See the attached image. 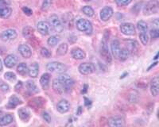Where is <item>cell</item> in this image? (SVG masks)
I'll use <instances>...</instances> for the list:
<instances>
[{"instance_id":"6da1fadb","label":"cell","mask_w":159,"mask_h":127,"mask_svg":"<svg viewBox=\"0 0 159 127\" xmlns=\"http://www.w3.org/2000/svg\"><path fill=\"white\" fill-rule=\"evenodd\" d=\"M76 28L83 33L91 34L92 32V25L91 22L85 18H80L76 22Z\"/></svg>"},{"instance_id":"7a4b0ae2","label":"cell","mask_w":159,"mask_h":127,"mask_svg":"<svg viewBox=\"0 0 159 127\" xmlns=\"http://www.w3.org/2000/svg\"><path fill=\"white\" fill-rule=\"evenodd\" d=\"M46 69H47L48 71L52 72L64 73L65 72L67 71L68 68L65 64L61 63V62L53 61V62H50V63L47 64V65H46Z\"/></svg>"},{"instance_id":"3957f363","label":"cell","mask_w":159,"mask_h":127,"mask_svg":"<svg viewBox=\"0 0 159 127\" xmlns=\"http://www.w3.org/2000/svg\"><path fill=\"white\" fill-rule=\"evenodd\" d=\"M159 3L157 0H151L147 2L143 8L144 15H151L158 12Z\"/></svg>"},{"instance_id":"277c9868","label":"cell","mask_w":159,"mask_h":127,"mask_svg":"<svg viewBox=\"0 0 159 127\" xmlns=\"http://www.w3.org/2000/svg\"><path fill=\"white\" fill-rule=\"evenodd\" d=\"M12 9L8 0H0V18H8L11 15Z\"/></svg>"},{"instance_id":"5b68a950","label":"cell","mask_w":159,"mask_h":127,"mask_svg":"<svg viewBox=\"0 0 159 127\" xmlns=\"http://www.w3.org/2000/svg\"><path fill=\"white\" fill-rule=\"evenodd\" d=\"M49 22H50L49 24L51 25V26L57 33H61L62 31L64 30L63 24H62V22H61V20L58 18L57 15H51L50 18H49Z\"/></svg>"},{"instance_id":"8992f818","label":"cell","mask_w":159,"mask_h":127,"mask_svg":"<svg viewBox=\"0 0 159 127\" xmlns=\"http://www.w3.org/2000/svg\"><path fill=\"white\" fill-rule=\"evenodd\" d=\"M58 79L63 84L64 87H65V92H69L71 91V88H72V86L74 85V80H72L70 76L65 74L61 75L58 77Z\"/></svg>"},{"instance_id":"52a82bcc","label":"cell","mask_w":159,"mask_h":127,"mask_svg":"<svg viewBox=\"0 0 159 127\" xmlns=\"http://www.w3.org/2000/svg\"><path fill=\"white\" fill-rule=\"evenodd\" d=\"M99 53H100L102 58H103L105 61L107 62V63H111V62L112 60L111 55V53L108 50L107 43H106L105 42H103V41L101 42V45H100Z\"/></svg>"},{"instance_id":"ba28073f","label":"cell","mask_w":159,"mask_h":127,"mask_svg":"<svg viewBox=\"0 0 159 127\" xmlns=\"http://www.w3.org/2000/svg\"><path fill=\"white\" fill-rule=\"evenodd\" d=\"M96 71V68H95L94 64L92 63H85L81 64L79 66V72L81 73L82 75H84V76H88V75H90L92 73H93Z\"/></svg>"},{"instance_id":"9c48e42d","label":"cell","mask_w":159,"mask_h":127,"mask_svg":"<svg viewBox=\"0 0 159 127\" xmlns=\"http://www.w3.org/2000/svg\"><path fill=\"white\" fill-rule=\"evenodd\" d=\"M18 36L17 31L14 29H8L1 33V38L3 42H11L15 40Z\"/></svg>"},{"instance_id":"30bf717a","label":"cell","mask_w":159,"mask_h":127,"mask_svg":"<svg viewBox=\"0 0 159 127\" xmlns=\"http://www.w3.org/2000/svg\"><path fill=\"white\" fill-rule=\"evenodd\" d=\"M120 31L127 36H133L135 34V27L132 23H123L120 25Z\"/></svg>"},{"instance_id":"8fae6325","label":"cell","mask_w":159,"mask_h":127,"mask_svg":"<svg viewBox=\"0 0 159 127\" xmlns=\"http://www.w3.org/2000/svg\"><path fill=\"white\" fill-rule=\"evenodd\" d=\"M37 28H38V31L39 33H41L43 36H46L49 34V29H50V24L45 21H41L37 25Z\"/></svg>"},{"instance_id":"7c38bea8","label":"cell","mask_w":159,"mask_h":127,"mask_svg":"<svg viewBox=\"0 0 159 127\" xmlns=\"http://www.w3.org/2000/svg\"><path fill=\"white\" fill-rule=\"evenodd\" d=\"M114 14V11L113 9L110 7H106L103 9L101 10L100 11V14H99V17H100V19L103 22H107L110 19Z\"/></svg>"},{"instance_id":"4fadbf2b","label":"cell","mask_w":159,"mask_h":127,"mask_svg":"<svg viewBox=\"0 0 159 127\" xmlns=\"http://www.w3.org/2000/svg\"><path fill=\"white\" fill-rule=\"evenodd\" d=\"M70 109V103L66 99H62L59 102L57 105V110L58 112L65 114L67 113Z\"/></svg>"},{"instance_id":"5bb4252c","label":"cell","mask_w":159,"mask_h":127,"mask_svg":"<svg viewBox=\"0 0 159 127\" xmlns=\"http://www.w3.org/2000/svg\"><path fill=\"white\" fill-rule=\"evenodd\" d=\"M71 54L72 57L76 60H83L86 57V53H84V51L78 47L73 48L71 51Z\"/></svg>"},{"instance_id":"9a60e30c","label":"cell","mask_w":159,"mask_h":127,"mask_svg":"<svg viewBox=\"0 0 159 127\" xmlns=\"http://www.w3.org/2000/svg\"><path fill=\"white\" fill-rule=\"evenodd\" d=\"M159 91V78L158 76H155L151 80L150 84V92L153 96H157Z\"/></svg>"},{"instance_id":"2e32d148","label":"cell","mask_w":159,"mask_h":127,"mask_svg":"<svg viewBox=\"0 0 159 127\" xmlns=\"http://www.w3.org/2000/svg\"><path fill=\"white\" fill-rule=\"evenodd\" d=\"M18 51H19L20 54L22 55L24 58H30V57L32 56V51H31V49L27 46V45H25V44L20 45L19 47H18Z\"/></svg>"},{"instance_id":"e0dca14e","label":"cell","mask_w":159,"mask_h":127,"mask_svg":"<svg viewBox=\"0 0 159 127\" xmlns=\"http://www.w3.org/2000/svg\"><path fill=\"white\" fill-rule=\"evenodd\" d=\"M45 103V100L43 98H42V97H37V98H34L31 100H30L29 106L33 107V108L37 109V108H41V107H43Z\"/></svg>"},{"instance_id":"ac0fdd59","label":"cell","mask_w":159,"mask_h":127,"mask_svg":"<svg viewBox=\"0 0 159 127\" xmlns=\"http://www.w3.org/2000/svg\"><path fill=\"white\" fill-rule=\"evenodd\" d=\"M52 89H53V91L56 93H57V94H63L64 92H65V87H64L63 84L60 81V80L58 78L53 80L52 84Z\"/></svg>"},{"instance_id":"d6986e66","label":"cell","mask_w":159,"mask_h":127,"mask_svg":"<svg viewBox=\"0 0 159 127\" xmlns=\"http://www.w3.org/2000/svg\"><path fill=\"white\" fill-rule=\"evenodd\" d=\"M17 61H18V58L15 55L10 54L7 56L5 59H4V64H5L6 67L11 68L15 67L16 65Z\"/></svg>"},{"instance_id":"ffe728a7","label":"cell","mask_w":159,"mask_h":127,"mask_svg":"<svg viewBox=\"0 0 159 127\" xmlns=\"http://www.w3.org/2000/svg\"><path fill=\"white\" fill-rule=\"evenodd\" d=\"M120 43L118 40H113L111 44V53L115 58H119V52H120Z\"/></svg>"},{"instance_id":"44dd1931","label":"cell","mask_w":159,"mask_h":127,"mask_svg":"<svg viewBox=\"0 0 159 127\" xmlns=\"http://www.w3.org/2000/svg\"><path fill=\"white\" fill-rule=\"evenodd\" d=\"M38 72H39V64L37 62L31 64L30 67L28 68V73L29 76L32 78H36L38 76Z\"/></svg>"},{"instance_id":"7402d4cb","label":"cell","mask_w":159,"mask_h":127,"mask_svg":"<svg viewBox=\"0 0 159 127\" xmlns=\"http://www.w3.org/2000/svg\"><path fill=\"white\" fill-rule=\"evenodd\" d=\"M123 119L120 117H112L108 119V125L111 127H119L123 125Z\"/></svg>"},{"instance_id":"603a6c76","label":"cell","mask_w":159,"mask_h":127,"mask_svg":"<svg viewBox=\"0 0 159 127\" xmlns=\"http://www.w3.org/2000/svg\"><path fill=\"white\" fill-rule=\"evenodd\" d=\"M49 80H50V75L49 73H44L40 79V84L44 90H47L49 88Z\"/></svg>"},{"instance_id":"cb8c5ba5","label":"cell","mask_w":159,"mask_h":127,"mask_svg":"<svg viewBox=\"0 0 159 127\" xmlns=\"http://www.w3.org/2000/svg\"><path fill=\"white\" fill-rule=\"evenodd\" d=\"M21 103H22V101L16 95H12L9 99V102H8V104L7 105V107L8 109H14L15 107H16L17 106Z\"/></svg>"},{"instance_id":"d4e9b609","label":"cell","mask_w":159,"mask_h":127,"mask_svg":"<svg viewBox=\"0 0 159 127\" xmlns=\"http://www.w3.org/2000/svg\"><path fill=\"white\" fill-rule=\"evenodd\" d=\"M18 116L22 120H23L25 122H27L30 118V112L27 108L22 107V108H20L19 111H18Z\"/></svg>"},{"instance_id":"484cf974","label":"cell","mask_w":159,"mask_h":127,"mask_svg":"<svg viewBox=\"0 0 159 127\" xmlns=\"http://www.w3.org/2000/svg\"><path fill=\"white\" fill-rule=\"evenodd\" d=\"M127 48L128 49V50L130 51V53H136L138 50V48H139V43H138L136 41H132V40H128L127 41Z\"/></svg>"},{"instance_id":"4316f807","label":"cell","mask_w":159,"mask_h":127,"mask_svg":"<svg viewBox=\"0 0 159 127\" xmlns=\"http://www.w3.org/2000/svg\"><path fill=\"white\" fill-rule=\"evenodd\" d=\"M130 54V51L128 50V49L127 47L122 48V49H120V52H119V59L121 61H125V60H127L128 59Z\"/></svg>"},{"instance_id":"83f0119b","label":"cell","mask_w":159,"mask_h":127,"mask_svg":"<svg viewBox=\"0 0 159 127\" xmlns=\"http://www.w3.org/2000/svg\"><path fill=\"white\" fill-rule=\"evenodd\" d=\"M13 119H14V118H13L11 114H6L3 117L0 118V126L9 125V124H11L13 122Z\"/></svg>"},{"instance_id":"f1b7e54d","label":"cell","mask_w":159,"mask_h":127,"mask_svg":"<svg viewBox=\"0 0 159 127\" xmlns=\"http://www.w3.org/2000/svg\"><path fill=\"white\" fill-rule=\"evenodd\" d=\"M68 45L66 43H62L58 46L57 49V56H64L67 53L68 51Z\"/></svg>"},{"instance_id":"f546056e","label":"cell","mask_w":159,"mask_h":127,"mask_svg":"<svg viewBox=\"0 0 159 127\" xmlns=\"http://www.w3.org/2000/svg\"><path fill=\"white\" fill-rule=\"evenodd\" d=\"M17 72L21 76H25L28 72V67L25 63H20L17 67Z\"/></svg>"},{"instance_id":"4dcf8cb0","label":"cell","mask_w":159,"mask_h":127,"mask_svg":"<svg viewBox=\"0 0 159 127\" xmlns=\"http://www.w3.org/2000/svg\"><path fill=\"white\" fill-rule=\"evenodd\" d=\"M60 41H61V37L59 36H57V35H54V36H51L48 39L47 43L49 46L53 47V46H55L56 45H57L59 43Z\"/></svg>"},{"instance_id":"1f68e13d","label":"cell","mask_w":159,"mask_h":127,"mask_svg":"<svg viewBox=\"0 0 159 127\" xmlns=\"http://www.w3.org/2000/svg\"><path fill=\"white\" fill-rule=\"evenodd\" d=\"M137 28L140 31V33H147L148 30V25H147V22L143 20L138 22Z\"/></svg>"},{"instance_id":"d6a6232c","label":"cell","mask_w":159,"mask_h":127,"mask_svg":"<svg viewBox=\"0 0 159 127\" xmlns=\"http://www.w3.org/2000/svg\"><path fill=\"white\" fill-rule=\"evenodd\" d=\"M26 86H27V88L29 89V91L33 94L38 92V87H37L34 82L32 81V80H28L27 83H26Z\"/></svg>"},{"instance_id":"836d02e7","label":"cell","mask_w":159,"mask_h":127,"mask_svg":"<svg viewBox=\"0 0 159 127\" xmlns=\"http://www.w3.org/2000/svg\"><path fill=\"white\" fill-rule=\"evenodd\" d=\"M34 28L31 27V26H25L23 29V30H22V35L25 37L30 38L32 35L34 34Z\"/></svg>"},{"instance_id":"e575fe53","label":"cell","mask_w":159,"mask_h":127,"mask_svg":"<svg viewBox=\"0 0 159 127\" xmlns=\"http://www.w3.org/2000/svg\"><path fill=\"white\" fill-rule=\"evenodd\" d=\"M82 12L88 17H92L95 15L94 10L92 9L91 7H89V6H84V7L82 8Z\"/></svg>"},{"instance_id":"d590c367","label":"cell","mask_w":159,"mask_h":127,"mask_svg":"<svg viewBox=\"0 0 159 127\" xmlns=\"http://www.w3.org/2000/svg\"><path fill=\"white\" fill-rule=\"evenodd\" d=\"M52 3V0H44L42 5V10L43 11H47L50 8Z\"/></svg>"},{"instance_id":"8d00e7d4","label":"cell","mask_w":159,"mask_h":127,"mask_svg":"<svg viewBox=\"0 0 159 127\" xmlns=\"http://www.w3.org/2000/svg\"><path fill=\"white\" fill-rule=\"evenodd\" d=\"M139 38H140V41H141L143 45H144V46L147 45V43L149 42V37L147 33H140Z\"/></svg>"},{"instance_id":"74e56055","label":"cell","mask_w":159,"mask_h":127,"mask_svg":"<svg viewBox=\"0 0 159 127\" xmlns=\"http://www.w3.org/2000/svg\"><path fill=\"white\" fill-rule=\"evenodd\" d=\"M41 55H42L43 57H45V58H49V57H51V56H52V53H51V52L47 49V48L43 47L41 49Z\"/></svg>"},{"instance_id":"f35d334b","label":"cell","mask_w":159,"mask_h":127,"mask_svg":"<svg viewBox=\"0 0 159 127\" xmlns=\"http://www.w3.org/2000/svg\"><path fill=\"white\" fill-rule=\"evenodd\" d=\"M4 77L7 80H9V81H13L16 79V76H15V73L13 72H6L5 75H4Z\"/></svg>"},{"instance_id":"ab89813d","label":"cell","mask_w":159,"mask_h":127,"mask_svg":"<svg viewBox=\"0 0 159 127\" xmlns=\"http://www.w3.org/2000/svg\"><path fill=\"white\" fill-rule=\"evenodd\" d=\"M132 2V0H116V2L119 7H124L128 4H130Z\"/></svg>"},{"instance_id":"60d3db41","label":"cell","mask_w":159,"mask_h":127,"mask_svg":"<svg viewBox=\"0 0 159 127\" xmlns=\"http://www.w3.org/2000/svg\"><path fill=\"white\" fill-rule=\"evenodd\" d=\"M150 37H151L153 39H157L159 37V31L157 29H153L150 30Z\"/></svg>"},{"instance_id":"b9f144b4","label":"cell","mask_w":159,"mask_h":127,"mask_svg":"<svg viewBox=\"0 0 159 127\" xmlns=\"http://www.w3.org/2000/svg\"><path fill=\"white\" fill-rule=\"evenodd\" d=\"M42 118H43V119L45 120V122H47V123H50V122H51V117L47 112H45V111L42 112Z\"/></svg>"},{"instance_id":"7bdbcfd3","label":"cell","mask_w":159,"mask_h":127,"mask_svg":"<svg viewBox=\"0 0 159 127\" xmlns=\"http://www.w3.org/2000/svg\"><path fill=\"white\" fill-rule=\"evenodd\" d=\"M9 86L7 85V84L3 83V82H1V84H0V90L3 92H7L9 91Z\"/></svg>"},{"instance_id":"ee69618b","label":"cell","mask_w":159,"mask_h":127,"mask_svg":"<svg viewBox=\"0 0 159 127\" xmlns=\"http://www.w3.org/2000/svg\"><path fill=\"white\" fill-rule=\"evenodd\" d=\"M22 11L25 13V15H28V16H30V15H33L32 10L30 9V8H28V7H22Z\"/></svg>"},{"instance_id":"f6af8a7d","label":"cell","mask_w":159,"mask_h":127,"mask_svg":"<svg viewBox=\"0 0 159 127\" xmlns=\"http://www.w3.org/2000/svg\"><path fill=\"white\" fill-rule=\"evenodd\" d=\"M22 81H19L18 83V84H17L16 85H15V91H18V90H20V89L22 88Z\"/></svg>"},{"instance_id":"bcb514c9","label":"cell","mask_w":159,"mask_h":127,"mask_svg":"<svg viewBox=\"0 0 159 127\" xmlns=\"http://www.w3.org/2000/svg\"><path fill=\"white\" fill-rule=\"evenodd\" d=\"M84 100H85L84 104H85V106H86V107H89V106L92 104V102H91V100H89V99L84 98Z\"/></svg>"},{"instance_id":"7dc6e473","label":"cell","mask_w":159,"mask_h":127,"mask_svg":"<svg viewBox=\"0 0 159 127\" xmlns=\"http://www.w3.org/2000/svg\"><path fill=\"white\" fill-rule=\"evenodd\" d=\"M152 24L154 25L156 27V29H157V26H158V20H157V18H155L153 22H152Z\"/></svg>"},{"instance_id":"c3c4849f","label":"cell","mask_w":159,"mask_h":127,"mask_svg":"<svg viewBox=\"0 0 159 127\" xmlns=\"http://www.w3.org/2000/svg\"><path fill=\"white\" fill-rule=\"evenodd\" d=\"M88 91V85L87 84H84V88L83 90H82L81 93H83V94H85V93L87 92Z\"/></svg>"},{"instance_id":"681fc988","label":"cell","mask_w":159,"mask_h":127,"mask_svg":"<svg viewBox=\"0 0 159 127\" xmlns=\"http://www.w3.org/2000/svg\"><path fill=\"white\" fill-rule=\"evenodd\" d=\"M2 70V61H1V59H0V72Z\"/></svg>"},{"instance_id":"f907efd6","label":"cell","mask_w":159,"mask_h":127,"mask_svg":"<svg viewBox=\"0 0 159 127\" xmlns=\"http://www.w3.org/2000/svg\"><path fill=\"white\" fill-rule=\"evenodd\" d=\"M80 111H81V107H79V112L77 113L78 114H80Z\"/></svg>"},{"instance_id":"816d5d0a","label":"cell","mask_w":159,"mask_h":127,"mask_svg":"<svg viewBox=\"0 0 159 127\" xmlns=\"http://www.w3.org/2000/svg\"><path fill=\"white\" fill-rule=\"evenodd\" d=\"M84 1H85V2H90L92 0H84Z\"/></svg>"}]
</instances>
